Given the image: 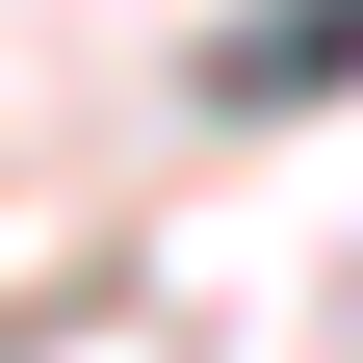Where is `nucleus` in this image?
<instances>
[{"label": "nucleus", "instance_id": "f257e3e1", "mask_svg": "<svg viewBox=\"0 0 363 363\" xmlns=\"http://www.w3.org/2000/svg\"><path fill=\"white\" fill-rule=\"evenodd\" d=\"M208 78H234V104H311V78H363V0H286V26H234Z\"/></svg>", "mask_w": 363, "mask_h": 363}]
</instances>
